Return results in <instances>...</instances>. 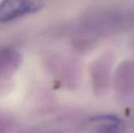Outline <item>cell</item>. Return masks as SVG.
Masks as SVG:
<instances>
[{
    "mask_svg": "<svg viewBox=\"0 0 134 133\" xmlns=\"http://www.w3.org/2000/svg\"><path fill=\"white\" fill-rule=\"evenodd\" d=\"M54 133H59V132H54Z\"/></svg>",
    "mask_w": 134,
    "mask_h": 133,
    "instance_id": "obj_3",
    "label": "cell"
},
{
    "mask_svg": "<svg viewBox=\"0 0 134 133\" xmlns=\"http://www.w3.org/2000/svg\"><path fill=\"white\" fill-rule=\"evenodd\" d=\"M49 0H3L0 5V20L9 22L42 9Z\"/></svg>",
    "mask_w": 134,
    "mask_h": 133,
    "instance_id": "obj_1",
    "label": "cell"
},
{
    "mask_svg": "<svg viewBox=\"0 0 134 133\" xmlns=\"http://www.w3.org/2000/svg\"><path fill=\"white\" fill-rule=\"evenodd\" d=\"M82 129L86 133H126V125L119 116L100 114L86 120Z\"/></svg>",
    "mask_w": 134,
    "mask_h": 133,
    "instance_id": "obj_2",
    "label": "cell"
}]
</instances>
